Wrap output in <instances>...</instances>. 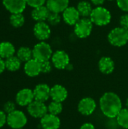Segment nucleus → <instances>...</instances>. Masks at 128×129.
<instances>
[{
  "mask_svg": "<svg viewBox=\"0 0 128 129\" xmlns=\"http://www.w3.org/2000/svg\"><path fill=\"white\" fill-rule=\"evenodd\" d=\"M63 110V105L62 103L60 102H57V101H52L49 104L48 106V112L50 114L57 116L60 114Z\"/></svg>",
  "mask_w": 128,
  "mask_h": 129,
  "instance_id": "nucleus-27",
  "label": "nucleus"
},
{
  "mask_svg": "<svg viewBox=\"0 0 128 129\" xmlns=\"http://www.w3.org/2000/svg\"><path fill=\"white\" fill-rule=\"evenodd\" d=\"M33 94L35 100L45 102L51 98V88L46 84H38L34 88Z\"/></svg>",
  "mask_w": 128,
  "mask_h": 129,
  "instance_id": "nucleus-13",
  "label": "nucleus"
},
{
  "mask_svg": "<svg viewBox=\"0 0 128 129\" xmlns=\"http://www.w3.org/2000/svg\"><path fill=\"white\" fill-rule=\"evenodd\" d=\"M108 39L110 44L114 46H124L128 42V29L121 26L115 28L109 33Z\"/></svg>",
  "mask_w": 128,
  "mask_h": 129,
  "instance_id": "nucleus-3",
  "label": "nucleus"
},
{
  "mask_svg": "<svg viewBox=\"0 0 128 129\" xmlns=\"http://www.w3.org/2000/svg\"><path fill=\"white\" fill-rule=\"evenodd\" d=\"M19 129H23V128H19Z\"/></svg>",
  "mask_w": 128,
  "mask_h": 129,
  "instance_id": "nucleus-40",
  "label": "nucleus"
},
{
  "mask_svg": "<svg viewBox=\"0 0 128 129\" xmlns=\"http://www.w3.org/2000/svg\"><path fill=\"white\" fill-rule=\"evenodd\" d=\"M10 23L12 26L15 28H20L23 26L25 23V17L22 13L19 14H11L10 17Z\"/></svg>",
  "mask_w": 128,
  "mask_h": 129,
  "instance_id": "nucleus-25",
  "label": "nucleus"
},
{
  "mask_svg": "<svg viewBox=\"0 0 128 129\" xmlns=\"http://www.w3.org/2000/svg\"><path fill=\"white\" fill-rule=\"evenodd\" d=\"M27 123V118L25 113L20 110H14L7 115V124L13 129L23 128Z\"/></svg>",
  "mask_w": 128,
  "mask_h": 129,
  "instance_id": "nucleus-5",
  "label": "nucleus"
},
{
  "mask_svg": "<svg viewBox=\"0 0 128 129\" xmlns=\"http://www.w3.org/2000/svg\"><path fill=\"white\" fill-rule=\"evenodd\" d=\"M7 123V115L3 110H0V128Z\"/></svg>",
  "mask_w": 128,
  "mask_h": 129,
  "instance_id": "nucleus-34",
  "label": "nucleus"
},
{
  "mask_svg": "<svg viewBox=\"0 0 128 129\" xmlns=\"http://www.w3.org/2000/svg\"><path fill=\"white\" fill-rule=\"evenodd\" d=\"M35 36L40 41L48 39L51 36V29L48 23L45 22H37L33 28Z\"/></svg>",
  "mask_w": 128,
  "mask_h": 129,
  "instance_id": "nucleus-12",
  "label": "nucleus"
},
{
  "mask_svg": "<svg viewBox=\"0 0 128 129\" xmlns=\"http://www.w3.org/2000/svg\"><path fill=\"white\" fill-rule=\"evenodd\" d=\"M63 18L66 23L70 26H75L80 20V14L76 8L68 7L63 12Z\"/></svg>",
  "mask_w": 128,
  "mask_h": 129,
  "instance_id": "nucleus-15",
  "label": "nucleus"
},
{
  "mask_svg": "<svg viewBox=\"0 0 128 129\" xmlns=\"http://www.w3.org/2000/svg\"><path fill=\"white\" fill-rule=\"evenodd\" d=\"M60 20H61V17L60 14L54 13V12H50L48 17L47 19V21L48 22V23L52 26L57 25L58 23H60Z\"/></svg>",
  "mask_w": 128,
  "mask_h": 129,
  "instance_id": "nucleus-28",
  "label": "nucleus"
},
{
  "mask_svg": "<svg viewBox=\"0 0 128 129\" xmlns=\"http://www.w3.org/2000/svg\"><path fill=\"white\" fill-rule=\"evenodd\" d=\"M25 73L30 77H35L38 76L41 73V63L35 59H31L30 60L25 63L24 65Z\"/></svg>",
  "mask_w": 128,
  "mask_h": 129,
  "instance_id": "nucleus-17",
  "label": "nucleus"
},
{
  "mask_svg": "<svg viewBox=\"0 0 128 129\" xmlns=\"http://www.w3.org/2000/svg\"><path fill=\"white\" fill-rule=\"evenodd\" d=\"M97 104L95 101L91 98H82L78 105V110L79 113L84 116L91 115L96 110Z\"/></svg>",
  "mask_w": 128,
  "mask_h": 129,
  "instance_id": "nucleus-10",
  "label": "nucleus"
},
{
  "mask_svg": "<svg viewBox=\"0 0 128 129\" xmlns=\"http://www.w3.org/2000/svg\"><path fill=\"white\" fill-rule=\"evenodd\" d=\"M33 91L29 88H23L19 91L16 95V103L20 107H25L30 104L33 101Z\"/></svg>",
  "mask_w": 128,
  "mask_h": 129,
  "instance_id": "nucleus-11",
  "label": "nucleus"
},
{
  "mask_svg": "<svg viewBox=\"0 0 128 129\" xmlns=\"http://www.w3.org/2000/svg\"><path fill=\"white\" fill-rule=\"evenodd\" d=\"M5 68L11 72H14L18 70L20 68L21 66V61L20 60L15 56L11 57L5 60Z\"/></svg>",
  "mask_w": 128,
  "mask_h": 129,
  "instance_id": "nucleus-23",
  "label": "nucleus"
},
{
  "mask_svg": "<svg viewBox=\"0 0 128 129\" xmlns=\"http://www.w3.org/2000/svg\"><path fill=\"white\" fill-rule=\"evenodd\" d=\"M15 53V48L12 43L9 42H0V57L2 59H8L13 57Z\"/></svg>",
  "mask_w": 128,
  "mask_h": 129,
  "instance_id": "nucleus-21",
  "label": "nucleus"
},
{
  "mask_svg": "<svg viewBox=\"0 0 128 129\" xmlns=\"http://www.w3.org/2000/svg\"><path fill=\"white\" fill-rule=\"evenodd\" d=\"M50 11L47 8V6H40L35 8L32 11V17L33 20H35L37 22H45V20H47L48 15L50 14Z\"/></svg>",
  "mask_w": 128,
  "mask_h": 129,
  "instance_id": "nucleus-19",
  "label": "nucleus"
},
{
  "mask_svg": "<svg viewBox=\"0 0 128 129\" xmlns=\"http://www.w3.org/2000/svg\"><path fill=\"white\" fill-rule=\"evenodd\" d=\"M53 55L52 49L49 44L41 42L36 44L32 49L33 59L39 61L40 63L49 60Z\"/></svg>",
  "mask_w": 128,
  "mask_h": 129,
  "instance_id": "nucleus-4",
  "label": "nucleus"
},
{
  "mask_svg": "<svg viewBox=\"0 0 128 129\" xmlns=\"http://www.w3.org/2000/svg\"><path fill=\"white\" fill-rule=\"evenodd\" d=\"M126 105H127V108H128V98L127 99V101H126Z\"/></svg>",
  "mask_w": 128,
  "mask_h": 129,
  "instance_id": "nucleus-38",
  "label": "nucleus"
},
{
  "mask_svg": "<svg viewBox=\"0 0 128 129\" xmlns=\"http://www.w3.org/2000/svg\"><path fill=\"white\" fill-rule=\"evenodd\" d=\"M41 125L43 129H58L60 126V120L57 116L47 113L41 119Z\"/></svg>",
  "mask_w": 128,
  "mask_h": 129,
  "instance_id": "nucleus-14",
  "label": "nucleus"
},
{
  "mask_svg": "<svg viewBox=\"0 0 128 129\" xmlns=\"http://www.w3.org/2000/svg\"><path fill=\"white\" fill-rule=\"evenodd\" d=\"M16 110V106L15 104L12 101H7L3 105V111L8 115L12 112Z\"/></svg>",
  "mask_w": 128,
  "mask_h": 129,
  "instance_id": "nucleus-29",
  "label": "nucleus"
},
{
  "mask_svg": "<svg viewBox=\"0 0 128 129\" xmlns=\"http://www.w3.org/2000/svg\"><path fill=\"white\" fill-rule=\"evenodd\" d=\"M117 4L120 9L128 12V0H117Z\"/></svg>",
  "mask_w": 128,
  "mask_h": 129,
  "instance_id": "nucleus-32",
  "label": "nucleus"
},
{
  "mask_svg": "<svg viewBox=\"0 0 128 129\" xmlns=\"http://www.w3.org/2000/svg\"><path fill=\"white\" fill-rule=\"evenodd\" d=\"M26 4L32 8H37L44 5L46 0H26Z\"/></svg>",
  "mask_w": 128,
  "mask_h": 129,
  "instance_id": "nucleus-30",
  "label": "nucleus"
},
{
  "mask_svg": "<svg viewBox=\"0 0 128 129\" xmlns=\"http://www.w3.org/2000/svg\"><path fill=\"white\" fill-rule=\"evenodd\" d=\"M2 4L11 14L22 13L27 5L26 0H2Z\"/></svg>",
  "mask_w": 128,
  "mask_h": 129,
  "instance_id": "nucleus-9",
  "label": "nucleus"
},
{
  "mask_svg": "<svg viewBox=\"0 0 128 129\" xmlns=\"http://www.w3.org/2000/svg\"><path fill=\"white\" fill-rule=\"evenodd\" d=\"M93 29V23L91 19L83 17L80 19L75 25V33L81 39L86 38L90 36Z\"/></svg>",
  "mask_w": 128,
  "mask_h": 129,
  "instance_id": "nucleus-6",
  "label": "nucleus"
},
{
  "mask_svg": "<svg viewBox=\"0 0 128 129\" xmlns=\"http://www.w3.org/2000/svg\"><path fill=\"white\" fill-rule=\"evenodd\" d=\"M69 0H47L46 6L51 12L63 13L69 7Z\"/></svg>",
  "mask_w": 128,
  "mask_h": 129,
  "instance_id": "nucleus-16",
  "label": "nucleus"
},
{
  "mask_svg": "<svg viewBox=\"0 0 128 129\" xmlns=\"http://www.w3.org/2000/svg\"><path fill=\"white\" fill-rule=\"evenodd\" d=\"M90 19L95 25L102 26H106L111 22L112 15L110 11L106 8L97 6L93 9L90 16Z\"/></svg>",
  "mask_w": 128,
  "mask_h": 129,
  "instance_id": "nucleus-2",
  "label": "nucleus"
},
{
  "mask_svg": "<svg viewBox=\"0 0 128 129\" xmlns=\"http://www.w3.org/2000/svg\"><path fill=\"white\" fill-rule=\"evenodd\" d=\"M81 129H95V128H94V125L88 122V123H84V125H82L81 127Z\"/></svg>",
  "mask_w": 128,
  "mask_h": 129,
  "instance_id": "nucleus-35",
  "label": "nucleus"
},
{
  "mask_svg": "<svg viewBox=\"0 0 128 129\" xmlns=\"http://www.w3.org/2000/svg\"><path fill=\"white\" fill-rule=\"evenodd\" d=\"M118 124L125 129H128V108L122 109L116 117Z\"/></svg>",
  "mask_w": 128,
  "mask_h": 129,
  "instance_id": "nucleus-26",
  "label": "nucleus"
},
{
  "mask_svg": "<svg viewBox=\"0 0 128 129\" xmlns=\"http://www.w3.org/2000/svg\"><path fill=\"white\" fill-rule=\"evenodd\" d=\"M100 107L104 116L114 119L122 110V102L115 93L106 92L100 99Z\"/></svg>",
  "mask_w": 128,
  "mask_h": 129,
  "instance_id": "nucleus-1",
  "label": "nucleus"
},
{
  "mask_svg": "<svg viewBox=\"0 0 128 129\" xmlns=\"http://www.w3.org/2000/svg\"><path fill=\"white\" fill-rule=\"evenodd\" d=\"M109 1H113V0H109Z\"/></svg>",
  "mask_w": 128,
  "mask_h": 129,
  "instance_id": "nucleus-39",
  "label": "nucleus"
},
{
  "mask_svg": "<svg viewBox=\"0 0 128 129\" xmlns=\"http://www.w3.org/2000/svg\"><path fill=\"white\" fill-rule=\"evenodd\" d=\"M99 69L101 73L104 74H110L115 69V63L112 58L109 57H103L99 61Z\"/></svg>",
  "mask_w": 128,
  "mask_h": 129,
  "instance_id": "nucleus-20",
  "label": "nucleus"
},
{
  "mask_svg": "<svg viewBox=\"0 0 128 129\" xmlns=\"http://www.w3.org/2000/svg\"><path fill=\"white\" fill-rule=\"evenodd\" d=\"M76 8L78 11L79 12L80 16H82L83 17H87L88 16H91V14L93 11L91 5L87 1L80 2L78 4Z\"/></svg>",
  "mask_w": 128,
  "mask_h": 129,
  "instance_id": "nucleus-24",
  "label": "nucleus"
},
{
  "mask_svg": "<svg viewBox=\"0 0 128 129\" xmlns=\"http://www.w3.org/2000/svg\"><path fill=\"white\" fill-rule=\"evenodd\" d=\"M17 57L20 60L21 62L26 63L33 58L32 50L28 47H20L17 51Z\"/></svg>",
  "mask_w": 128,
  "mask_h": 129,
  "instance_id": "nucleus-22",
  "label": "nucleus"
},
{
  "mask_svg": "<svg viewBox=\"0 0 128 129\" xmlns=\"http://www.w3.org/2000/svg\"><path fill=\"white\" fill-rule=\"evenodd\" d=\"M27 111L31 116L36 119H41L48 113V107H46L44 102L34 100L27 106Z\"/></svg>",
  "mask_w": 128,
  "mask_h": 129,
  "instance_id": "nucleus-7",
  "label": "nucleus"
},
{
  "mask_svg": "<svg viewBox=\"0 0 128 129\" xmlns=\"http://www.w3.org/2000/svg\"><path fill=\"white\" fill-rule=\"evenodd\" d=\"M52 69V65L51 63L49 60L47 61H44L41 63V73H48L49 72H51Z\"/></svg>",
  "mask_w": 128,
  "mask_h": 129,
  "instance_id": "nucleus-31",
  "label": "nucleus"
},
{
  "mask_svg": "<svg viewBox=\"0 0 128 129\" xmlns=\"http://www.w3.org/2000/svg\"><path fill=\"white\" fill-rule=\"evenodd\" d=\"M91 1L95 5H101L105 2V0H91Z\"/></svg>",
  "mask_w": 128,
  "mask_h": 129,
  "instance_id": "nucleus-37",
  "label": "nucleus"
},
{
  "mask_svg": "<svg viewBox=\"0 0 128 129\" xmlns=\"http://www.w3.org/2000/svg\"><path fill=\"white\" fill-rule=\"evenodd\" d=\"M51 61L52 64L57 69L63 70L66 67H67L69 64L70 59L68 54L66 51L59 50L53 54L51 57Z\"/></svg>",
  "mask_w": 128,
  "mask_h": 129,
  "instance_id": "nucleus-8",
  "label": "nucleus"
},
{
  "mask_svg": "<svg viewBox=\"0 0 128 129\" xmlns=\"http://www.w3.org/2000/svg\"><path fill=\"white\" fill-rule=\"evenodd\" d=\"M68 96V91L65 87L60 85H55L51 88V98L54 101L62 103Z\"/></svg>",
  "mask_w": 128,
  "mask_h": 129,
  "instance_id": "nucleus-18",
  "label": "nucleus"
},
{
  "mask_svg": "<svg viewBox=\"0 0 128 129\" xmlns=\"http://www.w3.org/2000/svg\"><path fill=\"white\" fill-rule=\"evenodd\" d=\"M120 25H121V27H123L126 29H128V14H124L121 17Z\"/></svg>",
  "mask_w": 128,
  "mask_h": 129,
  "instance_id": "nucleus-33",
  "label": "nucleus"
},
{
  "mask_svg": "<svg viewBox=\"0 0 128 129\" xmlns=\"http://www.w3.org/2000/svg\"><path fill=\"white\" fill-rule=\"evenodd\" d=\"M5 69V63L3 60V59L0 57V74H2Z\"/></svg>",
  "mask_w": 128,
  "mask_h": 129,
  "instance_id": "nucleus-36",
  "label": "nucleus"
}]
</instances>
